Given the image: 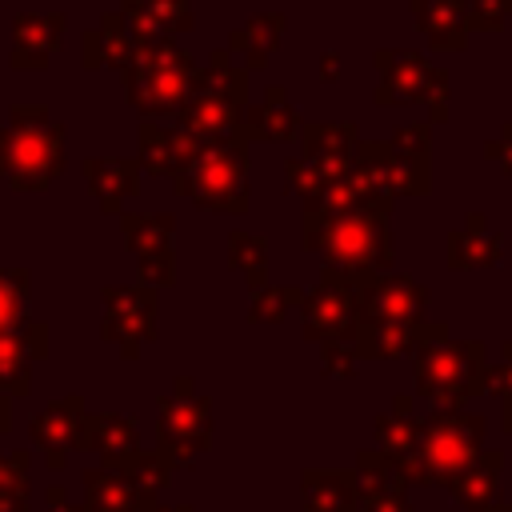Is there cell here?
<instances>
[{"label": "cell", "mask_w": 512, "mask_h": 512, "mask_svg": "<svg viewBox=\"0 0 512 512\" xmlns=\"http://www.w3.org/2000/svg\"><path fill=\"white\" fill-rule=\"evenodd\" d=\"M44 512H80V508L68 500V492H64L60 484H52V488L44 492Z\"/></svg>", "instance_id": "cell-21"}, {"label": "cell", "mask_w": 512, "mask_h": 512, "mask_svg": "<svg viewBox=\"0 0 512 512\" xmlns=\"http://www.w3.org/2000/svg\"><path fill=\"white\" fill-rule=\"evenodd\" d=\"M72 448L96 452L104 460V468H112V464H120L136 452V428L120 412H96V416H84V428H80Z\"/></svg>", "instance_id": "cell-10"}, {"label": "cell", "mask_w": 512, "mask_h": 512, "mask_svg": "<svg viewBox=\"0 0 512 512\" xmlns=\"http://www.w3.org/2000/svg\"><path fill=\"white\" fill-rule=\"evenodd\" d=\"M208 432V416H204V404L192 400V396H168L160 404V424H156V436H160V456L164 460H188L196 448H204V436Z\"/></svg>", "instance_id": "cell-7"}, {"label": "cell", "mask_w": 512, "mask_h": 512, "mask_svg": "<svg viewBox=\"0 0 512 512\" xmlns=\"http://www.w3.org/2000/svg\"><path fill=\"white\" fill-rule=\"evenodd\" d=\"M64 172V124L40 104H12L0 128V180L16 192H44Z\"/></svg>", "instance_id": "cell-1"}, {"label": "cell", "mask_w": 512, "mask_h": 512, "mask_svg": "<svg viewBox=\"0 0 512 512\" xmlns=\"http://www.w3.org/2000/svg\"><path fill=\"white\" fill-rule=\"evenodd\" d=\"M20 336H0V396H28L32 392V368Z\"/></svg>", "instance_id": "cell-17"}, {"label": "cell", "mask_w": 512, "mask_h": 512, "mask_svg": "<svg viewBox=\"0 0 512 512\" xmlns=\"http://www.w3.org/2000/svg\"><path fill=\"white\" fill-rule=\"evenodd\" d=\"M144 500L136 496V488L112 472V468H88L84 472V504L80 512H136Z\"/></svg>", "instance_id": "cell-13"}, {"label": "cell", "mask_w": 512, "mask_h": 512, "mask_svg": "<svg viewBox=\"0 0 512 512\" xmlns=\"http://www.w3.org/2000/svg\"><path fill=\"white\" fill-rule=\"evenodd\" d=\"M28 292H32L28 268H0V336H12L24 328Z\"/></svg>", "instance_id": "cell-14"}, {"label": "cell", "mask_w": 512, "mask_h": 512, "mask_svg": "<svg viewBox=\"0 0 512 512\" xmlns=\"http://www.w3.org/2000/svg\"><path fill=\"white\" fill-rule=\"evenodd\" d=\"M84 176H88V188L92 196L100 200L104 212H120V204L136 192V164L132 160H120V156H92L84 160Z\"/></svg>", "instance_id": "cell-12"}, {"label": "cell", "mask_w": 512, "mask_h": 512, "mask_svg": "<svg viewBox=\"0 0 512 512\" xmlns=\"http://www.w3.org/2000/svg\"><path fill=\"white\" fill-rule=\"evenodd\" d=\"M376 252V228L364 220V216H356V220H340L336 224V232H332V240H328V256L336 260H348V264H360V260H368Z\"/></svg>", "instance_id": "cell-16"}, {"label": "cell", "mask_w": 512, "mask_h": 512, "mask_svg": "<svg viewBox=\"0 0 512 512\" xmlns=\"http://www.w3.org/2000/svg\"><path fill=\"white\" fill-rule=\"evenodd\" d=\"M132 60H136L132 32H128V24H124L120 12H108V16L100 20V28L84 36V68H104V64H108V68L128 72Z\"/></svg>", "instance_id": "cell-11"}, {"label": "cell", "mask_w": 512, "mask_h": 512, "mask_svg": "<svg viewBox=\"0 0 512 512\" xmlns=\"http://www.w3.org/2000/svg\"><path fill=\"white\" fill-rule=\"evenodd\" d=\"M8 424H12V404H8V396H0V436L8 432Z\"/></svg>", "instance_id": "cell-22"}, {"label": "cell", "mask_w": 512, "mask_h": 512, "mask_svg": "<svg viewBox=\"0 0 512 512\" xmlns=\"http://www.w3.org/2000/svg\"><path fill=\"white\" fill-rule=\"evenodd\" d=\"M124 88H128V100L144 116H172V112H180L188 104L192 64L168 40L136 48V60L124 72Z\"/></svg>", "instance_id": "cell-2"}, {"label": "cell", "mask_w": 512, "mask_h": 512, "mask_svg": "<svg viewBox=\"0 0 512 512\" xmlns=\"http://www.w3.org/2000/svg\"><path fill=\"white\" fill-rule=\"evenodd\" d=\"M196 136L192 132H172V128H160L152 120L140 124V160L148 172L156 176H184L196 160Z\"/></svg>", "instance_id": "cell-9"}, {"label": "cell", "mask_w": 512, "mask_h": 512, "mask_svg": "<svg viewBox=\"0 0 512 512\" xmlns=\"http://www.w3.org/2000/svg\"><path fill=\"white\" fill-rule=\"evenodd\" d=\"M64 36V16L60 12H20L12 20V68H44Z\"/></svg>", "instance_id": "cell-8"}, {"label": "cell", "mask_w": 512, "mask_h": 512, "mask_svg": "<svg viewBox=\"0 0 512 512\" xmlns=\"http://www.w3.org/2000/svg\"><path fill=\"white\" fill-rule=\"evenodd\" d=\"M476 432L480 424L468 416H444L436 424H428V432L420 436V464L424 476H444V472H460L476 448Z\"/></svg>", "instance_id": "cell-6"}, {"label": "cell", "mask_w": 512, "mask_h": 512, "mask_svg": "<svg viewBox=\"0 0 512 512\" xmlns=\"http://www.w3.org/2000/svg\"><path fill=\"white\" fill-rule=\"evenodd\" d=\"M84 416H88L84 400L80 396H64V400L48 404L44 412H36L28 420V440L36 444V452L44 456V464L52 472H60L68 464V452H72V444H76V436L84 428Z\"/></svg>", "instance_id": "cell-4"}, {"label": "cell", "mask_w": 512, "mask_h": 512, "mask_svg": "<svg viewBox=\"0 0 512 512\" xmlns=\"http://www.w3.org/2000/svg\"><path fill=\"white\" fill-rule=\"evenodd\" d=\"M168 232H172V220H168V216H124L128 248H132L140 260L168 252Z\"/></svg>", "instance_id": "cell-18"}, {"label": "cell", "mask_w": 512, "mask_h": 512, "mask_svg": "<svg viewBox=\"0 0 512 512\" xmlns=\"http://www.w3.org/2000/svg\"><path fill=\"white\" fill-rule=\"evenodd\" d=\"M104 340L120 344L124 356H136L156 332V308L148 288H104Z\"/></svg>", "instance_id": "cell-3"}, {"label": "cell", "mask_w": 512, "mask_h": 512, "mask_svg": "<svg viewBox=\"0 0 512 512\" xmlns=\"http://www.w3.org/2000/svg\"><path fill=\"white\" fill-rule=\"evenodd\" d=\"M28 464H32V456L24 448L0 456V512H32Z\"/></svg>", "instance_id": "cell-15"}, {"label": "cell", "mask_w": 512, "mask_h": 512, "mask_svg": "<svg viewBox=\"0 0 512 512\" xmlns=\"http://www.w3.org/2000/svg\"><path fill=\"white\" fill-rule=\"evenodd\" d=\"M180 192H188L204 208H236L240 204V156L236 152H200L184 172Z\"/></svg>", "instance_id": "cell-5"}, {"label": "cell", "mask_w": 512, "mask_h": 512, "mask_svg": "<svg viewBox=\"0 0 512 512\" xmlns=\"http://www.w3.org/2000/svg\"><path fill=\"white\" fill-rule=\"evenodd\" d=\"M140 8L156 20V28L168 36V32H176V28H188L192 20H188V8H184V0H140Z\"/></svg>", "instance_id": "cell-19"}, {"label": "cell", "mask_w": 512, "mask_h": 512, "mask_svg": "<svg viewBox=\"0 0 512 512\" xmlns=\"http://www.w3.org/2000/svg\"><path fill=\"white\" fill-rule=\"evenodd\" d=\"M20 336V344H24V352H28V360H40V356H48V328L40 324V320H24V328L16 332Z\"/></svg>", "instance_id": "cell-20"}]
</instances>
